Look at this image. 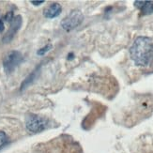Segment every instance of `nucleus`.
I'll return each mask as SVG.
<instances>
[{
  "label": "nucleus",
  "instance_id": "nucleus-8",
  "mask_svg": "<svg viewBox=\"0 0 153 153\" xmlns=\"http://www.w3.org/2000/svg\"><path fill=\"white\" fill-rule=\"evenodd\" d=\"M39 67H38L34 71L32 72V74H29V76H27L25 79V81L22 83V85H21V90H24L25 88H27V86L34 81L35 80V78H36V76H37V74H38V72H39Z\"/></svg>",
  "mask_w": 153,
  "mask_h": 153
},
{
  "label": "nucleus",
  "instance_id": "nucleus-9",
  "mask_svg": "<svg viewBox=\"0 0 153 153\" xmlns=\"http://www.w3.org/2000/svg\"><path fill=\"white\" fill-rule=\"evenodd\" d=\"M8 136H7V134H5L4 131H0V149H1L3 147H5V146L7 145V143H8Z\"/></svg>",
  "mask_w": 153,
  "mask_h": 153
},
{
  "label": "nucleus",
  "instance_id": "nucleus-6",
  "mask_svg": "<svg viewBox=\"0 0 153 153\" xmlns=\"http://www.w3.org/2000/svg\"><path fill=\"white\" fill-rule=\"evenodd\" d=\"M62 11V7L58 3H53L52 5L48 6L47 8H45L43 10V15L45 18L53 19L57 17Z\"/></svg>",
  "mask_w": 153,
  "mask_h": 153
},
{
  "label": "nucleus",
  "instance_id": "nucleus-3",
  "mask_svg": "<svg viewBox=\"0 0 153 153\" xmlns=\"http://www.w3.org/2000/svg\"><path fill=\"white\" fill-rule=\"evenodd\" d=\"M84 21V15L81 10H71L68 16L61 21V26L66 31H71L81 25Z\"/></svg>",
  "mask_w": 153,
  "mask_h": 153
},
{
  "label": "nucleus",
  "instance_id": "nucleus-12",
  "mask_svg": "<svg viewBox=\"0 0 153 153\" xmlns=\"http://www.w3.org/2000/svg\"><path fill=\"white\" fill-rule=\"evenodd\" d=\"M5 29V26H4V22L2 20H0V33H2Z\"/></svg>",
  "mask_w": 153,
  "mask_h": 153
},
{
  "label": "nucleus",
  "instance_id": "nucleus-4",
  "mask_svg": "<svg viewBox=\"0 0 153 153\" xmlns=\"http://www.w3.org/2000/svg\"><path fill=\"white\" fill-rule=\"evenodd\" d=\"M24 60L23 55L19 51H11L7 55L3 60V67L7 74H10Z\"/></svg>",
  "mask_w": 153,
  "mask_h": 153
},
{
  "label": "nucleus",
  "instance_id": "nucleus-1",
  "mask_svg": "<svg viewBox=\"0 0 153 153\" xmlns=\"http://www.w3.org/2000/svg\"><path fill=\"white\" fill-rule=\"evenodd\" d=\"M130 55L135 65L140 67L148 66L153 57V42L149 37H138L130 49Z\"/></svg>",
  "mask_w": 153,
  "mask_h": 153
},
{
  "label": "nucleus",
  "instance_id": "nucleus-7",
  "mask_svg": "<svg viewBox=\"0 0 153 153\" xmlns=\"http://www.w3.org/2000/svg\"><path fill=\"white\" fill-rule=\"evenodd\" d=\"M134 6L142 11L144 15L153 13V1H135Z\"/></svg>",
  "mask_w": 153,
  "mask_h": 153
},
{
  "label": "nucleus",
  "instance_id": "nucleus-10",
  "mask_svg": "<svg viewBox=\"0 0 153 153\" xmlns=\"http://www.w3.org/2000/svg\"><path fill=\"white\" fill-rule=\"evenodd\" d=\"M51 48H52V44H47V45H45L44 47H42V48L39 49V50L37 52V54H38L39 56H44V55L46 54V53L49 52V51L51 50Z\"/></svg>",
  "mask_w": 153,
  "mask_h": 153
},
{
  "label": "nucleus",
  "instance_id": "nucleus-5",
  "mask_svg": "<svg viewBox=\"0 0 153 153\" xmlns=\"http://www.w3.org/2000/svg\"><path fill=\"white\" fill-rule=\"evenodd\" d=\"M21 25H22V17L21 16L18 15L13 18V20L10 23V29L8 30V32L6 33V35L3 38V42H5V43L10 42L11 39L14 38L16 33L18 32L20 27H21Z\"/></svg>",
  "mask_w": 153,
  "mask_h": 153
},
{
  "label": "nucleus",
  "instance_id": "nucleus-2",
  "mask_svg": "<svg viewBox=\"0 0 153 153\" xmlns=\"http://www.w3.org/2000/svg\"><path fill=\"white\" fill-rule=\"evenodd\" d=\"M48 125L49 122L47 119L37 115H30L26 117L25 120L26 129L31 132H34V134L41 132L45 129H47Z\"/></svg>",
  "mask_w": 153,
  "mask_h": 153
},
{
  "label": "nucleus",
  "instance_id": "nucleus-11",
  "mask_svg": "<svg viewBox=\"0 0 153 153\" xmlns=\"http://www.w3.org/2000/svg\"><path fill=\"white\" fill-rule=\"evenodd\" d=\"M13 18H14V17H13V12L10 11V12H8L6 14V16L4 17V20H5V21H7V22H10V21L11 22L12 20H13Z\"/></svg>",
  "mask_w": 153,
  "mask_h": 153
},
{
  "label": "nucleus",
  "instance_id": "nucleus-13",
  "mask_svg": "<svg viewBox=\"0 0 153 153\" xmlns=\"http://www.w3.org/2000/svg\"><path fill=\"white\" fill-rule=\"evenodd\" d=\"M31 3H32L33 5H35V6H39V5H41V4L44 3V1H43V0H42V1H31Z\"/></svg>",
  "mask_w": 153,
  "mask_h": 153
}]
</instances>
